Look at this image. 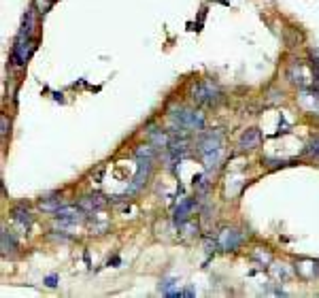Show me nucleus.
Returning a JSON list of instances; mask_svg holds the SVG:
<instances>
[{
    "label": "nucleus",
    "mask_w": 319,
    "mask_h": 298,
    "mask_svg": "<svg viewBox=\"0 0 319 298\" xmlns=\"http://www.w3.org/2000/svg\"><path fill=\"white\" fill-rule=\"evenodd\" d=\"M168 120L175 128H179L183 132H198L205 128V117L198 111H190V109H177L168 115Z\"/></svg>",
    "instance_id": "1"
},
{
    "label": "nucleus",
    "mask_w": 319,
    "mask_h": 298,
    "mask_svg": "<svg viewBox=\"0 0 319 298\" xmlns=\"http://www.w3.org/2000/svg\"><path fill=\"white\" fill-rule=\"evenodd\" d=\"M192 98L198 105H215L219 101V89L213 85V81H200L192 89Z\"/></svg>",
    "instance_id": "2"
},
{
    "label": "nucleus",
    "mask_w": 319,
    "mask_h": 298,
    "mask_svg": "<svg viewBox=\"0 0 319 298\" xmlns=\"http://www.w3.org/2000/svg\"><path fill=\"white\" fill-rule=\"evenodd\" d=\"M238 245H241V232L234 228H224L217 237V247L221 251H234Z\"/></svg>",
    "instance_id": "3"
},
{
    "label": "nucleus",
    "mask_w": 319,
    "mask_h": 298,
    "mask_svg": "<svg viewBox=\"0 0 319 298\" xmlns=\"http://www.w3.org/2000/svg\"><path fill=\"white\" fill-rule=\"evenodd\" d=\"M149 173H151V158H138L136 177H134V181H132V185L128 187L126 194H132V192H136V189L143 187L145 181H147V177H149Z\"/></svg>",
    "instance_id": "4"
},
{
    "label": "nucleus",
    "mask_w": 319,
    "mask_h": 298,
    "mask_svg": "<svg viewBox=\"0 0 319 298\" xmlns=\"http://www.w3.org/2000/svg\"><path fill=\"white\" fill-rule=\"evenodd\" d=\"M221 149V132L215 130V132H207L202 134L200 141H198V151L202 156H207V153H213V151H219Z\"/></svg>",
    "instance_id": "5"
},
{
    "label": "nucleus",
    "mask_w": 319,
    "mask_h": 298,
    "mask_svg": "<svg viewBox=\"0 0 319 298\" xmlns=\"http://www.w3.org/2000/svg\"><path fill=\"white\" fill-rule=\"evenodd\" d=\"M30 51H32V43L28 39H17L15 47H13V53H11V60L15 66H24L26 62L30 58Z\"/></svg>",
    "instance_id": "6"
},
{
    "label": "nucleus",
    "mask_w": 319,
    "mask_h": 298,
    "mask_svg": "<svg viewBox=\"0 0 319 298\" xmlns=\"http://www.w3.org/2000/svg\"><path fill=\"white\" fill-rule=\"evenodd\" d=\"M262 143V132L258 128H249L238 139V149H255Z\"/></svg>",
    "instance_id": "7"
},
{
    "label": "nucleus",
    "mask_w": 319,
    "mask_h": 298,
    "mask_svg": "<svg viewBox=\"0 0 319 298\" xmlns=\"http://www.w3.org/2000/svg\"><path fill=\"white\" fill-rule=\"evenodd\" d=\"M104 205H106V201H104L102 194H90V196H83L81 201H79V207H81L83 211H87V213L100 211Z\"/></svg>",
    "instance_id": "8"
},
{
    "label": "nucleus",
    "mask_w": 319,
    "mask_h": 298,
    "mask_svg": "<svg viewBox=\"0 0 319 298\" xmlns=\"http://www.w3.org/2000/svg\"><path fill=\"white\" fill-rule=\"evenodd\" d=\"M194 207H196V201H194V198H183V201L179 203V207L175 209V222L183 224L185 220H188V215L194 211Z\"/></svg>",
    "instance_id": "9"
},
{
    "label": "nucleus",
    "mask_w": 319,
    "mask_h": 298,
    "mask_svg": "<svg viewBox=\"0 0 319 298\" xmlns=\"http://www.w3.org/2000/svg\"><path fill=\"white\" fill-rule=\"evenodd\" d=\"M34 11H37L34 7H30L28 11H26L24 24H22V30H20V34H17V39H28L30 34L34 32V26H37V20H34Z\"/></svg>",
    "instance_id": "10"
},
{
    "label": "nucleus",
    "mask_w": 319,
    "mask_h": 298,
    "mask_svg": "<svg viewBox=\"0 0 319 298\" xmlns=\"http://www.w3.org/2000/svg\"><path fill=\"white\" fill-rule=\"evenodd\" d=\"M39 207L43 211H51V213H56L58 209H60V198H58V194H51V196H45L43 201L39 203Z\"/></svg>",
    "instance_id": "11"
},
{
    "label": "nucleus",
    "mask_w": 319,
    "mask_h": 298,
    "mask_svg": "<svg viewBox=\"0 0 319 298\" xmlns=\"http://www.w3.org/2000/svg\"><path fill=\"white\" fill-rule=\"evenodd\" d=\"M83 209L81 207H75V205H62L60 209L56 211V218H75V215H81Z\"/></svg>",
    "instance_id": "12"
},
{
    "label": "nucleus",
    "mask_w": 319,
    "mask_h": 298,
    "mask_svg": "<svg viewBox=\"0 0 319 298\" xmlns=\"http://www.w3.org/2000/svg\"><path fill=\"white\" fill-rule=\"evenodd\" d=\"M11 215H13V220H15V222H20L22 226H30V222H32L28 209H22V207H15Z\"/></svg>",
    "instance_id": "13"
},
{
    "label": "nucleus",
    "mask_w": 319,
    "mask_h": 298,
    "mask_svg": "<svg viewBox=\"0 0 319 298\" xmlns=\"http://www.w3.org/2000/svg\"><path fill=\"white\" fill-rule=\"evenodd\" d=\"M17 247V243L13 239V234L9 232L7 228H3V254H7V251H13Z\"/></svg>",
    "instance_id": "14"
},
{
    "label": "nucleus",
    "mask_w": 319,
    "mask_h": 298,
    "mask_svg": "<svg viewBox=\"0 0 319 298\" xmlns=\"http://www.w3.org/2000/svg\"><path fill=\"white\" fill-rule=\"evenodd\" d=\"M149 137H151L153 145H160V147H168V139H166V134H164L162 130H155V128H151V130H149Z\"/></svg>",
    "instance_id": "15"
},
{
    "label": "nucleus",
    "mask_w": 319,
    "mask_h": 298,
    "mask_svg": "<svg viewBox=\"0 0 319 298\" xmlns=\"http://www.w3.org/2000/svg\"><path fill=\"white\" fill-rule=\"evenodd\" d=\"M83 220V215H75V218H56V224L60 228H66V226H75Z\"/></svg>",
    "instance_id": "16"
},
{
    "label": "nucleus",
    "mask_w": 319,
    "mask_h": 298,
    "mask_svg": "<svg viewBox=\"0 0 319 298\" xmlns=\"http://www.w3.org/2000/svg\"><path fill=\"white\" fill-rule=\"evenodd\" d=\"M134 153H136V158H153L155 149H153V145H138Z\"/></svg>",
    "instance_id": "17"
},
{
    "label": "nucleus",
    "mask_w": 319,
    "mask_h": 298,
    "mask_svg": "<svg viewBox=\"0 0 319 298\" xmlns=\"http://www.w3.org/2000/svg\"><path fill=\"white\" fill-rule=\"evenodd\" d=\"M304 153H308V156H319V139H317V141H313L311 145H308V147L304 149Z\"/></svg>",
    "instance_id": "18"
},
{
    "label": "nucleus",
    "mask_w": 319,
    "mask_h": 298,
    "mask_svg": "<svg viewBox=\"0 0 319 298\" xmlns=\"http://www.w3.org/2000/svg\"><path fill=\"white\" fill-rule=\"evenodd\" d=\"M7 132H9V120H7V115L3 113V115H0V134L7 137Z\"/></svg>",
    "instance_id": "19"
},
{
    "label": "nucleus",
    "mask_w": 319,
    "mask_h": 298,
    "mask_svg": "<svg viewBox=\"0 0 319 298\" xmlns=\"http://www.w3.org/2000/svg\"><path fill=\"white\" fill-rule=\"evenodd\" d=\"M102 175H104V166H100V168L94 173V181H96V183H100V181H102Z\"/></svg>",
    "instance_id": "20"
},
{
    "label": "nucleus",
    "mask_w": 319,
    "mask_h": 298,
    "mask_svg": "<svg viewBox=\"0 0 319 298\" xmlns=\"http://www.w3.org/2000/svg\"><path fill=\"white\" fill-rule=\"evenodd\" d=\"M56 281H58V277H56V275H51V277H47V281H45V283H47L49 287H56Z\"/></svg>",
    "instance_id": "21"
}]
</instances>
